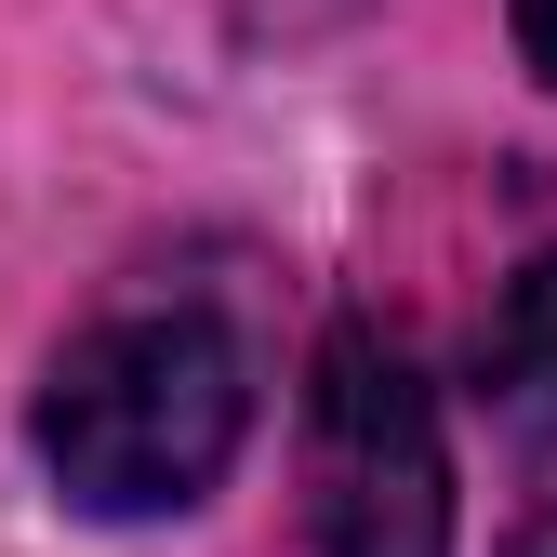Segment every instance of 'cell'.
Returning <instances> with one entry per match:
<instances>
[{"label": "cell", "mask_w": 557, "mask_h": 557, "mask_svg": "<svg viewBox=\"0 0 557 557\" xmlns=\"http://www.w3.org/2000/svg\"><path fill=\"white\" fill-rule=\"evenodd\" d=\"M252 425V372L226 319L199 306H133L94 319L66 359L40 372V465L81 518H173L226 478Z\"/></svg>", "instance_id": "obj_1"}, {"label": "cell", "mask_w": 557, "mask_h": 557, "mask_svg": "<svg viewBox=\"0 0 557 557\" xmlns=\"http://www.w3.org/2000/svg\"><path fill=\"white\" fill-rule=\"evenodd\" d=\"M306 531L319 557H451L438 398L385 332H332L306 385Z\"/></svg>", "instance_id": "obj_2"}, {"label": "cell", "mask_w": 557, "mask_h": 557, "mask_svg": "<svg viewBox=\"0 0 557 557\" xmlns=\"http://www.w3.org/2000/svg\"><path fill=\"white\" fill-rule=\"evenodd\" d=\"M478 372H492V398L518 411L531 438H557V252H531L505 278L492 332H478Z\"/></svg>", "instance_id": "obj_3"}, {"label": "cell", "mask_w": 557, "mask_h": 557, "mask_svg": "<svg viewBox=\"0 0 557 557\" xmlns=\"http://www.w3.org/2000/svg\"><path fill=\"white\" fill-rule=\"evenodd\" d=\"M239 27H319V14H345V0H226Z\"/></svg>", "instance_id": "obj_4"}, {"label": "cell", "mask_w": 557, "mask_h": 557, "mask_svg": "<svg viewBox=\"0 0 557 557\" xmlns=\"http://www.w3.org/2000/svg\"><path fill=\"white\" fill-rule=\"evenodd\" d=\"M518 53L544 66V81H557V0H518Z\"/></svg>", "instance_id": "obj_5"}, {"label": "cell", "mask_w": 557, "mask_h": 557, "mask_svg": "<svg viewBox=\"0 0 557 557\" xmlns=\"http://www.w3.org/2000/svg\"><path fill=\"white\" fill-rule=\"evenodd\" d=\"M518 557H557V518H544V531H531V544H518Z\"/></svg>", "instance_id": "obj_6"}]
</instances>
